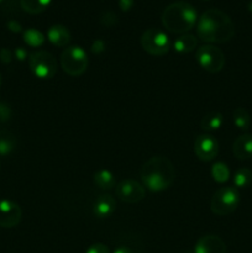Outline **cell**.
<instances>
[{
  "mask_svg": "<svg viewBox=\"0 0 252 253\" xmlns=\"http://www.w3.org/2000/svg\"><path fill=\"white\" fill-rule=\"evenodd\" d=\"M197 35L208 43H224L234 37V22L221 10L209 9L198 20Z\"/></svg>",
  "mask_w": 252,
  "mask_h": 253,
  "instance_id": "1",
  "label": "cell"
},
{
  "mask_svg": "<svg viewBox=\"0 0 252 253\" xmlns=\"http://www.w3.org/2000/svg\"><path fill=\"white\" fill-rule=\"evenodd\" d=\"M140 177L143 185L151 192H163L173 184L175 169L173 163L165 156H155L141 167Z\"/></svg>",
  "mask_w": 252,
  "mask_h": 253,
  "instance_id": "2",
  "label": "cell"
},
{
  "mask_svg": "<svg viewBox=\"0 0 252 253\" xmlns=\"http://www.w3.org/2000/svg\"><path fill=\"white\" fill-rule=\"evenodd\" d=\"M161 20L166 30L173 34L183 35L197 24V10L189 2L175 1L163 10Z\"/></svg>",
  "mask_w": 252,
  "mask_h": 253,
  "instance_id": "3",
  "label": "cell"
},
{
  "mask_svg": "<svg viewBox=\"0 0 252 253\" xmlns=\"http://www.w3.org/2000/svg\"><path fill=\"white\" fill-rule=\"evenodd\" d=\"M88 54L82 47H67L61 54V66L67 74L77 77L83 74L88 68Z\"/></svg>",
  "mask_w": 252,
  "mask_h": 253,
  "instance_id": "4",
  "label": "cell"
},
{
  "mask_svg": "<svg viewBox=\"0 0 252 253\" xmlns=\"http://www.w3.org/2000/svg\"><path fill=\"white\" fill-rule=\"evenodd\" d=\"M240 203V194L236 188L234 187H224L220 188L215 194L212 195L210 208L215 215L225 216L237 209Z\"/></svg>",
  "mask_w": 252,
  "mask_h": 253,
  "instance_id": "5",
  "label": "cell"
},
{
  "mask_svg": "<svg viewBox=\"0 0 252 253\" xmlns=\"http://www.w3.org/2000/svg\"><path fill=\"white\" fill-rule=\"evenodd\" d=\"M141 46L151 56L161 57L168 53L170 40L166 32L158 29H148L141 36Z\"/></svg>",
  "mask_w": 252,
  "mask_h": 253,
  "instance_id": "6",
  "label": "cell"
},
{
  "mask_svg": "<svg viewBox=\"0 0 252 253\" xmlns=\"http://www.w3.org/2000/svg\"><path fill=\"white\" fill-rule=\"evenodd\" d=\"M29 66L35 77L40 79H51L57 73V61L47 51H37L29 56Z\"/></svg>",
  "mask_w": 252,
  "mask_h": 253,
  "instance_id": "7",
  "label": "cell"
},
{
  "mask_svg": "<svg viewBox=\"0 0 252 253\" xmlns=\"http://www.w3.org/2000/svg\"><path fill=\"white\" fill-rule=\"evenodd\" d=\"M197 62L204 71L209 73H217L225 66V54L216 46L205 44L198 48Z\"/></svg>",
  "mask_w": 252,
  "mask_h": 253,
  "instance_id": "8",
  "label": "cell"
},
{
  "mask_svg": "<svg viewBox=\"0 0 252 253\" xmlns=\"http://www.w3.org/2000/svg\"><path fill=\"white\" fill-rule=\"evenodd\" d=\"M116 197L121 202L127 204H135L145 198V188L140 183L133 179L121 180L116 184Z\"/></svg>",
  "mask_w": 252,
  "mask_h": 253,
  "instance_id": "9",
  "label": "cell"
},
{
  "mask_svg": "<svg viewBox=\"0 0 252 253\" xmlns=\"http://www.w3.org/2000/svg\"><path fill=\"white\" fill-rule=\"evenodd\" d=\"M195 156L200 161L209 162L212 161L219 153V143L211 135H200L194 141Z\"/></svg>",
  "mask_w": 252,
  "mask_h": 253,
  "instance_id": "10",
  "label": "cell"
},
{
  "mask_svg": "<svg viewBox=\"0 0 252 253\" xmlns=\"http://www.w3.org/2000/svg\"><path fill=\"white\" fill-rule=\"evenodd\" d=\"M22 211L19 204L12 200H0V227L11 229L17 226L21 221Z\"/></svg>",
  "mask_w": 252,
  "mask_h": 253,
  "instance_id": "11",
  "label": "cell"
},
{
  "mask_svg": "<svg viewBox=\"0 0 252 253\" xmlns=\"http://www.w3.org/2000/svg\"><path fill=\"white\" fill-rule=\"evenodd\" d=\"M194 253H226V244L216 235H205L195 244Z\"/></svg>",
  "mask_w": 252,
  "mask_h": 253,
  "instance_id": "12",
  "label": "cell"
},
{
  "mask_svg": "<svg viewBox=\"0 0 252 253\" xmlns=\"http://www.w3.org/2000/svg\"><path fill=\"white\" fill-rule=\"evenodd\" d=\"M115 199L109 194H101L95 199L93 205V214L99 219H106L115 211Z\"/></svg>",
  "mask_w": 252,
  "mask_h": 253,
  "instance_id": "13",
  "label": "cell"
},
{
  "mask_svg": "<svg viewBox=\"0 0 252 253\" xmlns=\"http://www.w3.org/2000/svg\"><path fill=\"white\" fill-rule=\"evenodd\" d=\"M232 152L237 160H250L252 157V135L245 133L239 136L232 145Z\"/></svg>",
  "mask_w": 252,
  "mask_h": 253,
  "instance_id": "14",
  "label": "cell"
},
{
  "mask_svg": "<svg viewBox=\"0 0 252 253\" xmlns=\"http://www.w3.org/2000/svg\"><path fill=\"white\" fill-rule=\"evenodd\" d=\"M47 39L52 44L57 47H64L71 41V32L63 25L56 24L47 31Z\"/></svg>",
  "mask_w": 252,
  "mask_h": 253,
  "instance_id": "15",
  "label": "cell"
},
{
  "mask_svg": "<svg viewBox=\"0 0 252 253\" xmlns=\"http://www.w3.org/2000/svg\"><path fill=\"white\" fill-rule=\"evenodd\" d=\"M197 44H198V40L194 35L183 34L180 35L178 39H175V41L173 42V48H174V51L177 52V53L185 54L194 51Z\"/></svg>",
  "mask_w": 252,
  "mask_h": 253,
  "instance_id": "16",
  "label": "cell"
},
{
  "mask_svg": "<svg viewBox=\"0 0 252 253\" xmlns=\"http://www.w3.org/2000/svg\"><path fill=\"white\" fill-rule=\"evenodd\" d=\"M222 124H224L222 114L219 111H211V113H208L207 115L203 116V119L200 120V127L204 131L211 132V131L219 130Z\"/></svg>",
  "mask_w": 252,
  "mask_h": 253,
  "instance_id": "17",
  "label": "cell"
},
{
  "mask_svg": "<svg viewBox=\"0 0 252 253\" xmlns=\"http://www.w3.org/2000/svg\"><path fill=\"white\" fill-rule=\"evenodd\" d=\"M94 184L101 190H109L115 185V177L108 169H100L94 174Z\"/></svg>",
  "mask_w": 252,
  "mask_h": 253,
  "instance_id": "18",
  "label": "cell"
},
{
  "mask_svg": "<svg viewBox=\"0 0 252 253\" xmlns=\"http://www.w3.org/2000/svg\"><path fill=\"white\" fill-rule=\"evenodd\" d=\"M51 2L52 0H20L22 10L31 15L43 12L51 5Z\"/></svg>",
  "mask_w": 252,
  "mask_h": 253,
  "instance_id": "19",
  "label": "cell"
},
{
  "mask_svg": "<svg viewBox=\"0 0 252 253\" xmlns=\"http://www.w3.org/2000/svg\"><path fill=\"white\" fill-rule=\"evenodd\" d=\"M22 37H24V42L30 47H41L46 41V36L42 34L40 30L37 29H27L22 32Z\"/></svg>",
  "mask_w": 252,
  "mask_h": 253,
  "instance_id": "20",
  "label": "cell"
},
{
  "mask_svg": "<svg viewBox=\"0 0 252 253\" xmlns=\"http://www.w3.org/2000/svg\"><path fill=\"white\" fill-rule=\"evenodd\" d=\"M16 147V138L7 131H0V156H9Z\"/></svg>",
  "mask_w": 252,
  "mask_h": 253,
  "instance_id": "21",
  "label": "cell"
},
{
  "mask_svg": "<svg viewBox=\"0 0 252 253\" xmlns=\"http://www.w3.org/2000/svg\"><path fill=\"white\" fill-rule=\"evenodd\" d=\"M232 119H234V124L239 130L247 131L250 125H251V118L250 114L247 113L246 109L244 108H236L232 114Z\"/></svg>",
  "mask_w": 252,
  "mask_h": 253,
  "instance_id": "22",
  "label": "cell"
},
{
  "mask_svg": "<svg viewBox=\"0 0 252 253\" xmlns=\"http://www.w3.org/2000/svg\"><path fill=\"white\" fill-rule=\"evenodd\" d=\"M211 177L216 183H225L230 178V169L226 163L215 162L211 167Z\"/></svg>",
  "mask_w": 252,
  "mask_h": 253,
  "instance_id": "23",
  "label": "cell"
},
{
  "mask_svg": "<svg viewBox=\"0 0 252 253\" xmlns=\"http://www.w3.org/2000/svg\"><path fill=\"white\" fill-rule=\"evenodd\" d=\"M234 185L236 188H246L252 182V172L249 168H240L234 174Z\"/></svg>",
  "mask_w": 252,
  "mask_h": 253,
  "instance_id": "24",
  "label": "cell"
},
{
  "mask_svg": "<svg viewBox=\"0 0 252 253\" xmlns=\"http://www.w3.org/2000/svg\"><path fill=\"white\" fill-rule=\"evenodd\" d=\"M12 110L7 104L0 101V123H6L11 119Z\"/></svg>",
  "mask_w": 252,
  "mask_h": 253,
  "instance_id": "25",
  "label": "cell"
},
{
  "mask_svg": "<svg viewBox=\"0 0 252 253\" xmlns=\"http://www.w3.org/2000/svg\"><path fill=\"white\" fill-rule=\"evenodd\" d=\"M85 253H109V249L101 242H96L89 246Z\"/></svg>",
  "mask_w": 252,
  "mask_h": 253,
  "instance_id": "26",
  "label": "cell"
},
{
  "mask_svg": "<svg viewBox=\"0 0 252 253\" xmlns=\"http://www.w3.org/2000/svg\"><path fill=\"white\" fill-rule=\"evenodd\" d=\"M0 61L4 64L11 63L12 61V52L9 48H1L0 49Z\"/></svg>",
  "mask_w": 252,
  "mask_h": 253,
  "instance_id": "27",
  "label": "cell"
},
{
  "mask_svg": "<svg viewBox=\"0 0 252 253\" xmlns=\"http://www.w3.org/2000/svg\"><path fill=\"white\" fill-rule=\"evenodd\" d=\"M118 21V17L114 15V12H104L103 17H101V22H103L104 25H108V26H111V25H114L115 22Z\"/></svg>",
  "mask_w": 252,
  "mask_h": 253,
  "instance_id": "28",
  "label": "cell"
},
{
  "mask_svg": "<svg viewBox=\"0 0 252 253\" xmlns=\"http://www.w3.org/2000/svg\"><path fill=\"white\" fill-rule=\"evenodd\" d=\"M133 4H135V0H119V7L124 12L130 11L132 9Z\"/></svg>",
  "mask_w": 252,
  "mask_h": 253,
  "instance_id": "29",
  "label": "cell"
},
{
  "mask_svg": "<svg viewBox=\"0 0 252 253\" xmlns=\"http://www.w3.org/2000/svg\"><path fill=\"white\" fill-rule=\"evenodd\" d=\"M7 29H9L10 31L15 32V34H19V32L22 31V26L20 25V22L15 21V20H10V21L7 22Z\"/></svg>",
  "mask_w": 252,
  "mask_h": 253,
  "instance_id": "30",
  "label": "cell"
},
{
  "mask_svg": "<svg viewBox=\"0 0 252 253\" xmlns=\"http://www.w3.org/2000/svg\"><path fill=\"white\" fill-rule=\"evenodd\" d=\"M14 56L17 61H25L27 58V52L26 49L22 48V47H17L14 51Z\"/></svg>",
  "mask_w": 252,
  "mask_h": 253,
  "instance_id": "31",
  "label": "cell"
},
{
  "mask_svg": "<svg viewBox=\"0 0 252 253\" xmlns=\"http://www.w3.org/2000/svg\"><path fill=\"white\" fill-rule=\"evenodd\" d=\"M104 49H105V43H104V41H101V40H96L93 43V46H91L93 53H100Z\"/></svg>",
  "mask_w": 252,
  "mask_h": 253,
  "instance_id": "32",
  "label": "cell"
},
{
  "mask_svg": "<svg viewBox=\"0 0 252 253\" xmlns=\"http://www.w3.org/2000/svg\"><path fill=\"white\" fill-rule=\"evenodd\" d=\"M113 253H132V251H131V250L128 249V247L120 246V247H118V249H116Z\"/></svg>",
  "mask_w": 252,
  "mask_h": 253,
  "instance_id": "33",
  "label": "cell"
},
{
  "mask_svg": "<svg viewBox=\"0 0 252 253\" xmlns=\"http://www.w3.org/2000/svg\"><path fill=\"white\" fill-rule=\"evenodd\" d=\"M249 10L252 12V2H250L249 4Z\"/></svg>",
  "mask_w": 252,
  "mask_h": 253,
  "instance_id": "34",
  "label": "cell"
},
{
  "mask_svg": "<svg viewBox=\"0 0 252 253\" xmlns=\"http://www.w3.org/2000/svg\"><path fill=\"white\" fill-rule=\"evenodd\" d=\"M0 85H1V76H0Z\"/></svg>",
  "mask_w": 252,
  "mask_h": 253,
  "instance_id": "35",
  "label": "cell"
},
{
  "mask_svg": "<svg viewBox=\"0 0 252 253\" xmlns=\"http://www.w3.org/2000/svg\"><path fill=\"white\" fill-rule=\"evenodd\" d=\"M200 1H209V0H200Z\"/></svg>",
  "mask_w": 252,
  "mask_h": 253,
  "instance_id": "36",
  "label": "cell"
},
{
  "mask_svg": "<svg viewBox=\"0 0 252 253\" xmlns=\"http://www.w3.org/2000/svg\"><path fill=\"white\" fill-rule=\"evenodd\" d=\"M2 1H4V0H0V4H1V2H2Z\"/></svg>",
  "mask_w": 252,
  "mask_h": 253,
  "instance_id": "37",
  "label": "cell"
}]
</instances>
